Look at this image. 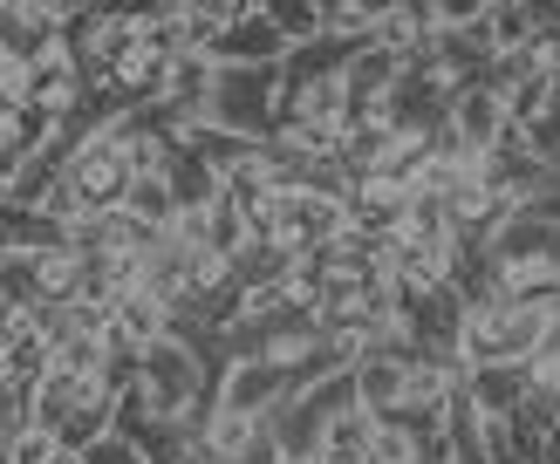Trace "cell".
I'll return each mask as SVG.
<instances>
[{"mask_svg": "<svg viewBox=\"0 0 560 464\" xmlns=\"http://www.w3.org/2000/svg\"><path fill=\"white\" fill-rule=\"evenodd\" d=\"M288 117V96H280V69H219L212 90V130L240 136V144H267Z\"/></svg>", "mask_w": 560, "mask_h": 464, "instance_id": "6da1fadb", "label": "cell"}, {"mask_svg": "<svg viewBox=\"0 0 560 464\" xmlns=\"http://www.w3.org/2000/svg\"><path fill=\"white\" fill-rule=\"evenodd\" d=\"M486 260L506 273V287L547 281V273H560V226H547L534 212H513L506 226H499V239L486 246Z\"/></svg>", "mask_w": 560, "mask_h": 464, "instance_id": "7a4b0ae2", "label": "cell"}, {"mask_svg": "<svg viewBox=\"0 0 560 464\" xmlns=\"http://www.w3.org/2000/svg\"><path fill=\"white\" fill-rule=\"evenodd\" d=\"M288 55H294V48H288V35L273 27L267 0H240L233 27L212 41V62H219V69H280Z\"/></svg>", "mask_w": 560, "mask_h": 464, "instance_id": "3957f363", "label": "cell"}, {"mask_svg": "<svg viewBox=\"0 0 560 464\" xmlns=\"http://www.w3.org/2000/svg\"><path fill=\"white\" fill-rule=\"evenodd\" d=\"M288 396H294V376H280L267 362H226L212 376V409H233V417H254V424H267Z\"/></svg>", "mask_w": 560, "mask_h": 464, "instance_id": "277c9868", "label": "cell"}, {"mask_svg": "<svg viewBox=\"0 0 560 464\" xmlns=\"http://www.w3.org/2000/svg\"><path fill=\"white\" fill-rule=\"evenodd\" d=\"M452 136H458L465 157H492V151L513 136L506 96H499L492 82H471V90H458V96H452Z\"/></svg>", "mask_w": 560, "mask_h": 464, "instance_id": "5b68a950", "label": "cell"}, {"mask_svg": "<svg viewBox=\"0 0 560 464\" xmlns=\"http://www.w3.org/2000/svg\"><path fill=\"white\" fill-rule=\"evenodd\" d=\"M172 328H178V308L137 281L117 308H109V348H117V355H144V348H158L164 335H172Z\"/></svg>", "mask_w": 560, "mask_h": 464, "instance_id": "8992f818", "label": "cell"}, {"mask_svg": "<svg viewBox=\"0 0 560 464\" xmlns=\"http://www.w3.org/2000/svg\"><path fill=\"white\" fill-rule=\"evenodd\" d=\"M410 205H417L410 185H397V178H362V185L349 191V226H355L362 239L389 246V239L410 226Z\"/></svg>", "mask_w": 560, "mask_h": 464, "instance_id": "52a82bcc", "label": "cell"}, {"mask_svg": "<svg viewBox=\"0 0 560 464\" xmlns=\"http://www.w3.org/2000/svg\"><path fill=\"white\" fill-rule=\"evenodd\" d=\"M404 390H410V362H404V355H362V362H355L362 417H404Z\"/></svg>", "mask_w": 560, "mask_h": 464, "instance_id": "ba28073f", "label": "cell"}, {"mask_svg": "<svg viewBox=\"0 0 560 464\" xmlns=\"http://www.w3.org/2000/svg\"><path fill=\"white\" fill-rule=\"evenodd\" d=\"M465 396L479 403V417H520V403L534 396V369H526V362L465 369Z\"/></svg>", "mask_w": 560, "mask_h": 464, "instance_id": "9c48e42d", "label": "cell"}, {"mask_svg": "<svg viewBox=\"0 0 560 464\" xmlns=\"http://www.w3.org/2000/svg\"><path fill=\"white\" fill-rule=\"evenodd\" d=\"M82 287H90V260H82L75 246H42V253H35V294H42V308H75Z\"/></svg>", "mask_w": 560, "mask_h": 464, "instance_id": "30bf717a", "label": "cell"}, {"mask_svg": "<svg viewBox=\"0 0 560 464\" xmlns=\"http://www.w3.org/2000/svg\"><path fill=\"white\" fill-rule=\"evenodd\" d=\"M172 191H178V212H212L219 199H226V171H219L212 157H199V151H178Z\"/></svg>", "mask_w": 560, "mask_h": 464, "instance_id": "8fae6325", "label": "cell"}, {"mask_svg": "<svg viewBox=\"0 0 560 464\" xmlns=\"http://www.w3.org/2000/svg\"><path fill=\"white\" fill-rule=\"evenodd\" d=\"M486 27H492V55L534 48L540 41V8L534 0H486Z\"/></svg>", "mask_w": 560, "mask_h": 464, "instance_id": "7c38bea8", "label": "cell"}, {"mask_svg": "<svg viewBox=\"0 0 560 464\" xmlns=\"http://www.w3.org/2000/svg\"><path fill=\"white\" fill-rule=\"evenodd\" d=\"M206 246H212V253L219 260H246V253H254V218H246V205H233V199H219L212 212H206Z\"/></svg>", "mask_w": 560, "mask_h": 464, "instance_id": "4fadbf2b", "label": "cell"}, {"mask_svg": "<svg viewBox=\"0 0 560 464\" xmlns=\"http://www.w3.org/2000/svg\"><path fill=\"white\" fill-rule=\"evenodd\" d=\"M124 212L137 218V226L164 233V226L178 218V191H172V178H137V185H130V199H124Z\"/></svg>", "mask_w": 560, "mask_h": 464, "instance_id": "5bb4252c", "label": "cell"}, {"mask_svg": "<svg viewBox=\"0 0 560 464\" xmlns=\"http://www.w3.org/2000/svg\"><path fill=\"white\" fill-rule=\"evenodd\" d=\"M69 409H75V382H62V376H48L42 390H27V396H21V417L35 424V430H55V437H62Z\"/></svg>", "mask_w": 560, "mask_h": 464, "instance_id": "9a60e30c", "label": "cell"}, {"mask_svg": "<svg viewBox=\"0 0 560 464\" xmlns=\"http://www.w3.org/2000/svg\"><path fill=\"white\" fill-rule=\"evenodd\" d=\"M69 451H62V437L55 430H35V424H14L8 437H0V464H62Z\"/></svg>", "mask_w": 560, "mask_h": 464, "instance_id": "2e32d148", "label": "cell"}, {"mask_svg": "<svg viewBox=\"0 0 560 464\" xmlns=\"http://www.w3.org/2000/svg\"><path fill=\"white\" fill-rule=\"evenodd\" d=\"M322 14H328V35L335 41L362 48V41L376 35V21H383V0H322Z\"/></svg>", "mask_w": 560, "mask_h": 464, "instance_id": "e0dca14e", "label": "cell"}, {"mask_svg": "<svg viewBox=\"0 0 560 464\" xmlns=\"http://www.w3.org/2000/svg\"><path fill=\"white\" fill-rule=\"evenodd\" d=\"M267 14H273L280 35H288V48H307V41H322V35H328L322 0H267Z\"/></svg>", "mask_w": 560, "mask_h": 464, "instance_id": "ac0fdd59", "label": "cell"}, {"mask_svg": "<svg viewBox=\"0 0 560 464\" xmlns=\"http://www.w3.org/2000/svg\"><path fill=\"white\" fill-rule=\"evenodd\" d=\"M0 300H8V308H42L35 253H27V246H8V253H0Z\"/></svg>", "mask_w": 560, "mask_h": 464, "instance_id": "d6986e66", "label": "cell"}, {"mask_svg": "<svg viewBox=\"0 0 560 464\" xmlns=\"http://www.w3.org/2000/svg\"><path fill=\"white\" fill-rule=\"evenodd\" d=\"M370 464H417V430L404 417H376L370 424Z\"/></svg>", "mask_w": 560, "mask_h": 464, "instance_id": "ffe728a7", "label": "cell"}, {"mask_svg": "<svg viewBox=\"0 0 560 464\" xmlns=\"http://www.w3.org/2000/svg\"><path fill=\"white\" fill-rule=\"evenodd\" d=\"M0 109H35V62L0 55Z\"/></svg>", "mask_w": 560, "mask_h": 464, "instance_id": "44dd1931", "label": "cell"}, {"mask_svg": "<svg viewBox=\"0 0 560 464\" xmlns=\"http://www.w3.org/2000/svg\"><path fill=\"white\" fill-rule=\"evenodd\" d=\"M75 464H151V457H144V451H137V444H124V437H117V430H109V437H96V444H90V451H82Z\"/></svg>", "mask_w": 560, "mask_h": 464, "instance_id": "7402d4cb", "label": "cell"}, {"mask_svg": "<svg viewBox=\"0 0 560 464\" xmlns=\"http://www.w3.org/2000/svg\"><path fill=\"white\" fill-rule=\"evenodd\" d=\"M520 212H534V218H547V226H560V171L540 185V199H534V205H520Z\"/></svg>", "mask_w": 560, "mask_h": 464, "instance_id": "603a6c76", "label": "cell"}, {"mask_svg": "<svg viewBox=\"0 0 560 464\" xmlns=\"http://www.w3.org/2000/svg\"><path fill=\"white\" fill-rule=\"evenodd\" d=\"M21 424V396H8V390H0V437H8Z\"/></svg>", "mask_w": 560, "mask_h": 464, "instance_id": "cb8c5ba5", "label": "cell"}, {"mask_svg": "<svg viewBox=\"0 0 560 464\" xmlns=\"http://www.w3.org/2000/svg\"><path fill=\"white\" fill-rule=\"evenodd\" d=\"M534 464H560V424L540 437V451H534Z\"/></svg>", "mask_w": 560, "mask_h": 464, "instance_id": "d4e9b609", "label": "cell"}, {"mask_svg": "<svg viewBox=\"0 0 560 464\" xmlns=\"http://www.w3.org/2000/svg\"><path fill=\"white\" fill-rule=\"evenodd\" d=\"M452 464H458V457H452Z\"/></svg>", "mask_w": 560, "mask_h": 464, "instance_id": "484cf974", "label": "cell"}]
</instances>
